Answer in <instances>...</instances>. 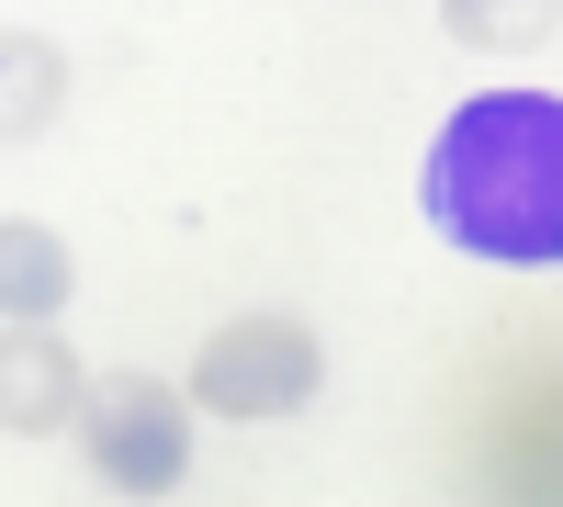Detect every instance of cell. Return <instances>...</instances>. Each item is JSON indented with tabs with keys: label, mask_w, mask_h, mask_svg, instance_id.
Returning a JSON list of instances; mask_svg holds the SVG:
<instances>
[{
	"label": "cell",
	"mask_w": 563,
	"mask_h": 507,
	"mask_svg": "<svg viewBox=\"0 0 563 507\" xmlns=\"http://www.w3.org/2000/svg\"><path fill=\"white\" fill-rule=\"evenodd\" d=\"M429 225L462 260H507L541 271L563 260V102L552 90H485L462 102L429 147V180H417Z\"/></svg>",
	"instance_id": "6da1fadb"
},
{
	"label": "cell",
	"mask_w": 563,
	"mask_h": 507,
	"mask_svg": "<svg viewBox=\"0 0 563 507\" xmlns=\"http://www.w3.org/2000/svg\"><path fill=\"white\" fill-rule=\"evenodd\" d=\"M316 384H327V361H316V339L294 316H238V328H214L203 361H192V395L214 418H294Z\"/></svg>",
	"instance_id": "7a4b0ae2"
},
{
	"label": "cell",
	"mask_w": 563,
	"mask_h": 507,
	"mask_svg": "<svg viewBox=\"0 0 563 507\" xmlns=\"http://www.w3.org/2000/svg\"><path fill=\"white\" fill-rule=\"evenodd\" d=\"M79 451H90V474H102L113 496H169V485H180V463H192V418H180V395H169V384L124 373V384L90 395Z\"/></svg>",
	"instance_id": "3957f363"
},
{
	"label": "cell",
	"mask_w": 563,
	"mask_h": 507,
	"mask_svg": "<svg viewBox=\"0 0 563 507\" xmlns=\"http://www.w3.org/2000/svg\"><path fill=\"white\" fill-rule=\"evenodd\" d=\"M90 418L79 406V361L45 339V328H12V373H0V429L12 440H45V429H68Z\"/></svg>",
	"instance_id": "277c9868"
},
{
	"label": "cell",
	"mask_w": 563,
	"mask_h": 507,
	"mask_svg": "<svg viewBox=\"0 0 563 507\" xmlns=\"http://www.w3.org/2000/svg\"><path fill=\"white\" fill-rule=\"evenodd\" d=\"M57 294H68V249L34 238V225H12V316L45 328V305H57Z\"/></svg>",
	"instance_id": "5b68a950"
},
{
	"label": "cell",
	"mask_w": 563,
	"mask_h": 507,
	"mask_svg": "<svg viewBox=\"0 0 563 507\" xmlns=\"http://www.w3.org/2000/svg\"><path fill=\"white\" fill-rule=\"evenodd\" d=\"M45 90H57V68H45L34 45H12V124H23V135L45 124Z\"/></svg>",
	"instance_id": "8992f818"
}]
</instances>
